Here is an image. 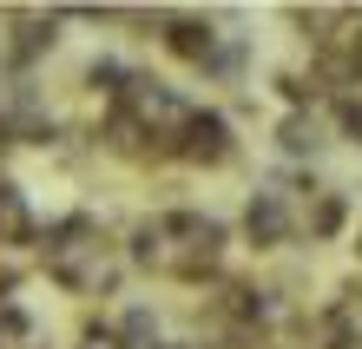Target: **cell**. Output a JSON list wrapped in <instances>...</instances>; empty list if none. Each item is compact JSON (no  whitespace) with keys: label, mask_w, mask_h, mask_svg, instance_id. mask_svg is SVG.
Wrapping results in <instances>:
<instances>
[{"label":"cell","mask_w":362,"mask_h":349,"mask_svg":"<svg viewBox=\"0 0 362 349\" xmlns=\"http://www.w3.org/2000/svg\"><path fill=\"white\" fill-rule=\"evenodd\" d=\"M13 290H20V270H13V264H0V310L13 303Z\"/></svg>","instance_id":"13"},{"label":"cell","mask_w":362,"mask_h":349,"mask_svg":"<svg viewBox=\"0 0 362 349\" xmlns=\"http://www.w3.org/2000/svg\"><path fill=\"white\" fill-rule=\"evenodd\" d=\"M0 244H33V217H27L20 185H0Z\"/></svg>","instance_id":"8"},{"label":"cell","mask_w":362,"mask_h":349,"mask_svg":"<svg viewBox=\"0 0 362 349\" xmlns=\"http://www.w3.org/2000/svg\"><path fill=\"white\" fill-rule=\"evenodd\" d=\"M244 237L257 251H284L290 237H296V217H290V198L276 185H264V191H250V205H244Z\"/></svg>","instance_id":"3"},{"label":"cell","mask_w":362,"mask_h":349,"mask_svg":"<svg viewBox=\"0 0 362 349\" xmlns=\"http://www.w3.org/2000/svg\"><path fill=\"white\" fill-rule=\"evenodd\" d=\"M303 231L310 237H343L349 231V198H343V191H316L310 211H303Z\"/></svg>","instance_id":"7"},{"label":"cell","mask_w":362,"mask_h":349,"mask_svg":"<svg viewBox=\"0 0 362 349\" xmlns=\"http://www.w3.org/2000/svg\"><path fill=\"white\" fill-rule=\"evenodd\" d=\"M7 67L27 73L40 53H53V40H59V13H7Z\"/></svg>","instance_id":"4"},{"label":"cell","mask_w":362,"mask_h":349,"mask_svg":"<svg viewBox=\"0 0 362 349\" xmlns=\"http://www.w3.org/2000/svg\"><path fill=\"white\" fill-rule=\"evenodd\" d=\"M172 145H178L185 165H204V171H218V165L238 159V132H230V119H224V113H198V105H191L185 132H178Z\"/></svg>","instance_id":"2"},{"label":"cell","mask_w":362,"mask_h":349,"mask_svg":"<svg viewBox=\"0 0 362 349\" xmlns=\"http://www.w3.org/2000/svg\"><path fill=\"white\" fill-rule=\"evenodd\" d=\"M27 343H33V316L20 303H7L0 310V349H27Z\"/></svg>","instance_id":"11"},{"label":"cell","mask_w":362,"mask_h":349,"mask_svg":"<svg viewBox=\"0 0 362 349\" xmlns=\"http://www.w3.org/2000/svg\"><path fill=\"white\" fill-rule=\"evenodd\" d=\"M270 349H276V343H270Z\"/></svg>","instance_id":"15"},{"label":"cell","mask_w":362,"mask_h":349,"mask_svg":"<svg viewBox=\"0 0 362 349\" xmlns=\"http://www.w3.org/2000/svg\"><path fill=\"white\" fill-rule=\"evenodd\" d=\"M165 47H172L178 59H191V67H204V59L224 47V33L211 27V20H198V13H172L165 20Z\"/></svg>","instance_id":"5"},{"label":"cell","mask_w":362,"mask_h":349,"mask_svg":"<svg viewBox=\"0 0 362 349\" xmlns=\"http://www.w3.org/2000/svg\"><path fill=\"white\" fill-rule=\"evenodd\" d=\"M40 264H47V277L59 283V290H73V297H105V290H119V277H125L112 237H105L86 211L47 231V257H40Z\"/></svg>","instance_id":"1"},{"label":"cell","mask_w":362,"mask_h":349,"mask_svg":"<svg viewBox=\"0 0 362 349\" xmlns=\"http://www.w3.org/2000/svg\"><path fill=\"white\" fill-rule=\"evenodd\" d=\"M336 132H343L349 145H362V93L356 99H336Z\"/></svg>","instance_id":"12"},{"label":"cell","mask_w":362,"mask_h":349,"mask_svg":"<svg viewBox=\"0 0 362 349\" xmlns=\"http://www.w3.org/2000/svg\"><path fill=\"white\" fill-rule=\"evenodd\" d=\"M356 264H362V231H356Z\"/></svg>","instance_id":"14"},{"label":"cell","mask_w":362,"mask_h":349,"mask_svg":"<svg viewBox=\"0 0 362 349\" xmlns=\"http://www.w3.org/2000/svg\"><path fill=\"white\" fill-rule=\"evenodd\" d=\"M112 349H158V316L152 310H125L119 330H112Z\"/></svg>","instance_id":"9"},{"label":"cell","mask_w":362,"mask_h":349,"mask_svg":"<svg viewBox=\"0 0 362 349\" xmlns=\"http://www.w3.org/2000/svg\"><path fill=\"white\" fill-rule=\"evenodd\" d=\"M198 73H204V79H238V73H244V40H224V47L211 53Z\"/></svg>","instance_id":"10"},{"label":"cell","mask_w":362,"mask_h":349,"mask_svg":"<svg viewBox=\"0 0 362 349\" xmlns=\"http://www.w3.org/2000/svg\"><path fill=\"white\" fill-rule=\"evenodd\" d=\"M276 145H284V159H316L329 145V119L323 113H284L276 119Z\"/></svg>","instance_id":"6"}]
</instances>
